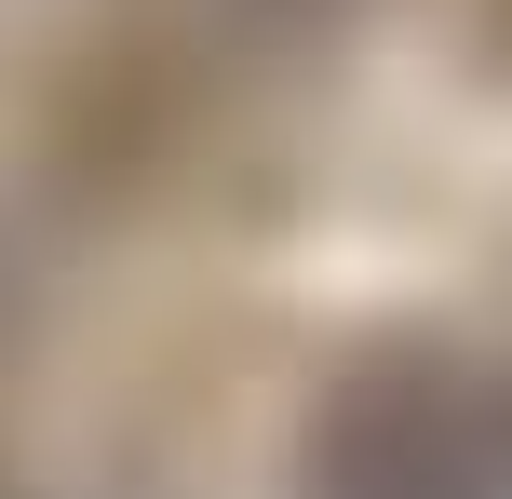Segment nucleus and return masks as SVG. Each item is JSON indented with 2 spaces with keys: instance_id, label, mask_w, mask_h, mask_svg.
Listing matches in <instances>:
<instances>
[{
  "instance_id": "f03ea898",
  "label": "nucleus",
  "mask_w": 512,
  "mask_h": 499,
  "mask_svg": "<svg viewBox=\"0 0 512 499\" xmlns=\"http://www.w3.org/2000/svg\"><path fill=\"white\" fill-rule=\"evenodd\" d=\"M189 27L230 54H324L364 27V0H189Z\"/></svg>"
},
{
  "instance_id": "7ed1b4c3",
  "label": "nucleus",
  "mask_w": 512,
  "mask_h": 499,
  "mask_svg": "<svg viewBox=\"0 0 512 499\" xmlns=\"http://www.w3.org/2000/svg\"><path fill=\"white\" fill-rule=\"evenodd\" d=\"M486 54H499V81H512V0H486Z\"/></svg>"
},
{
  "instance_id": "f257e3e1",
  "label": "nucleus",
  "mask_w": 512,
  "mask_h": 499,
  "mask_svg": "<svg viewBox=\"0 0 512 499\" xmlns=\"http://www.w3.org/2000/svg\"><path fill=\"white\" fill-rule=\"evenodd\" d=\"M297 499H512V351L364 338L297 432Z\"/></svg>"
}]
</instances>
